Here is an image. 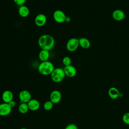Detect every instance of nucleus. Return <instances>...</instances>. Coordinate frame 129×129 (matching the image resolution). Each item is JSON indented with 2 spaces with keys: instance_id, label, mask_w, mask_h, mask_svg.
Returning <instances> with one entry per match:
<instances>
[{
  "instance_id": "nucleus-14",
  "label": "nucleus",
  "mask_w": 129,
  "mask_h": 129,
  "mask_svg": "<svg viewBox=\"0 0 129 129\" xmlns=\"http://www.w3.org/2000/svg\"><path fill=\"white\" fill-rule=\"evenodd\" d=\"M13 94L10 90H6L3 92L2 95V98L4 102L8 103L13 100Z\"/></svg>"
},
{
  "instance_id": "nucleus-24",
  "label": "nucleus",
  "mask_w": 129,
  "mask_h": 129,
  "mask_svg": "<svg viewBox=\"0 0 129 129\" xmlns=\"http://www.w3.org/2000/svg\"><path fill=\"white\" fill-rule=\"evenodd\" d=\"M8 104H9V105H10V106L12 108H13V107H14L15 106L16 103L15 101L14 100H13L11 101L10 102H9L8 103Z\"/></svg>"
},
{
  "instance_id": "nucleus-20",
  "label": "nucleus",
  "mask_w": 129,
  "mask_h": 129,
  "mask_svg": "<svg viewBox=\"0 0 129 129\" xmlns=\"http://www.w3.org/2000/svg\"><path fill=\"white\" fill-rule=\"evenodd\" d=\"M62 62L63 64L65 67V66H68L71 65V62H72V60H71V59L70 57L65 56L62 58Z\"/></svg>"
},
{
  "instance_id": "nucleus-9",
  "label": "nucleus",
  "mask_w": 129,
  "mask_h": 129,
  "mask_svg": "<svg viewBox=\"0 0 129 129\" xmlns=\"http://www.w3.org/2000/svg\"><path fill=\"white\" fill-rule=\"evenodd\" d=\"M112 18L117 21H121L125 18V13L120 9H116L112 13Z\"/></svg>"
},
{
  "instance_id": "nucleus-2",
  "label": "nucleus",
  "mask_w": 129,
  "mask_h": 129,
  "mask_svg": "<svg viewBox=\"0 0 129 129\" xmlns=\"http://www.w3.org/2000/svg\"><path fill=\"white\" fill-rule=\"evenodd\" d=\"M54 69V66L53 64L48 60L41 62L38 65L37 68L38 72L43 76L50 75Z\"/></svg>"
},
{
  "instance_id": "nucleus-18",
  "label": "nucleus",
  "mask_w": 129,
  "mask_h": 129,
  "mask_svg": "<svg viewBox=\"0 0 129 129\" xmlns=\"http://www.w3.org/2000/svg\"><path fill=\"white\" fill-rule=\"evenodd\" d=\"M18 110L19 112L22 114L26 113L29 110L28 104L27 103L22 102L20 104L18 107Z\"/></svg>"
},
{
  "instance_id": "nucleus-16",
  "label": "nucleus",
  "mask_w": 129,
  "mask_h": 129,
  "mask_svg": "<svg viewBox=\"0 0 129 129\" xmlns=\"http://www.w3.org/2000/svg\"><path fill=\"white\" fill-rule=\"evenodd\" d=\"M50 57L49 51L44 49H41L38 54V57L41 62L48 61Z\"/></svg>"
},
{
  "instance_id": "nucleus-17",
  "label": "nucleus",
  "mask_w": 129,
  "mask_h": 129,
  "mask_svg": "<svg viewBox=\"0 0 129 129\" xmlns=\"http://www.w3.org/2000/svg\"><path fill=\"white\" fill-rule=\"evenodd\" d=\"M79 46L83 49H88L91 46L90 40L86 37H81L79 39Z\"/></svg>"
},
{
  "instance_id": "nucleus-19",
  "label": "nucleus",
  "mask_w": 129,
  "mask_h": 129,
  "mask_svg": "<svg viewBox=\"0 0 129 129\" xmlns=\"http://www.w3.org/2000/svg\"><path fill=\"white\" fill-rule=\"evenodd\" d=\"M53 103L50 100H48L44 102L43 104V108L45 110L49 111L53 108Z\"/></svg>"
},
{
  "instance_id": "nucleus-26",
  "label": "nucleus",
  "mask_w": 129,
  "mask_h": 129,
  "mask_svg": "<svg viewBox=\"0 0 129 129\" xmlns=\"http://www.w3.org/2000/svg\"><path fill=\"white\" fill-rule=\"evenodd\" d=\"M20 129H27V128H24V127H23V128H20Z\"/></svg>"
},
{
  "instance_id": "nucleus-22",
  "label": "nucleus",
  "mask_w": 129,
  "mask_h": 129,
  "mask_svg": "<svg viewBox=\"0 0 129 129\" xmlns=\"http://www.w3.org/2000/svg\"><path fill=\"white\" fill-rule=\"evenodd\" d=\"M13 1L17 5L20 7L24 5L26 2V0H13Z\"/></svg>"
},
{
  "instance_id": "nucleus-5",
  "label": "nucleus",
  "mask_w": 129,
  "mask_h": 129,
  "mask_svg": "<svg viewBox=\"0 0 129 129\" xmlns=\"http://www.w3.org/2000/svg\"><path fill=\"white\" fill-rule=\"evenodd\" d=\"M67 16L64 12L60 10H55L53 14V18L54 20L57 23H63L65 22Z\"/></svg>"
},
{
  "instance_id": "nucleus-11",
  "label": "nucleus",
  "mask_w": 129,
  "mask_h": 129,
  "mask_svg": "<svg viewBox=\"0 0 129 129\" xmlns=\"http://www.w3.org/2000/svg\"><path fill=\"white\" fill-rule=\"evenodd\" d=\"M63 70L66 76L70 78L75 77L77 74V70L76 68L72 64L65 66L63 68Z\"/></svg>"
},
{
  "instance_id": "nucleus-8",
  "label": "nucleus",
  "mask_w": 129,
  "mask_h": 129,
  "mask_svg": "<svg viewBox=\"0 0 129 129\" xmlns=\"http://www.w3.org/2000/svg\"><path fill=\"white\" fill-rule=\"evenodd\" d=\"M12 108L7 103H2L0 104V116H7L11 113Z\"/></svg>"
},
{
  "instance_id": "nucleus-25",
  "label": "nucleus",
  "mask_w": 129,
  "mask_h": 129,
  "mask_svg": "<svg viewBox=\"0 0 129 129\" xmlns=\"http://www.w3.org/2000/svg\"><path fill=\"white\" fill-rule=\"evenodd\" d=\"M71 21V18L69 17H68L67 16L66 18V20H65V22H67V23H69Z\"/></svg>"
},
{
  "instance_id": "nucleus-1",
  "label": "nucleus",
  "mask_w": 129,
  "mask_h": 129,
  "mask_svg": "<svg viewBox=\"0 0 129 129\" xmlns=\"http://www.w3.org/2000/svg\"><path fill=\"white\" fill-rule=\"evenodd\" d=\"M38 44L41 49L50 51L54 46L55 40L51 35L48 34H44L39 37Z\"/></svg>"
},
{
  "instance_id": "nucleus-3",
  "label": "nucleus",
  "mask_w": 129,
  "mask_h": 129,
  "mask_svg": "<svg viewBox=\"0 0 129 129\" xmlns=\"http://www.w3.org/2000/svg\"><path fill=\"white\" fill-rule=\"evenodd\" d=\"M66 76L63 69L61 68H54L50 74V78L52 81L57 83L62 82Z\"/></svg>"
},
{
  "instance_id": "nucleus-4",
  "label": "nucleus",
  "mask_w": 129,
  "mask_h": 129,
  "mask_svg": "<svg viewBox=\"0 0 129 129\" xmlns=\"http://www.w3.org/2000/svg\"><path fill=\"white\" fill-rule=\"evenodd\" d=\"M79 46V39L71 38L69 39L66 43V48L70 52H74Z\"/></svg>"
},
{
  "instance_id": "nucleus-10",
  "label": "nucleus",
  "mask_w": 129,
  "mask_h": 129,
  "mask_svg": "<svg viewBox=\"0 0 129 129\" xmlns=\"http://www.w3.org/2000/svg\"><path fill=\"white\" fill-rule=\"evenodd\" d=\"M50 100L53 104L59 103L61 99V94L58 90H53L50 94Z\"/></svg>"
},
{
  "instance_id": "nucleus-23",
  "label": "nucleus",
  "mask_w": 129,
  "mask_h": 129,
  "mask_svg": "<svg viewBox=\"0 0 129 129\" xmlns=\"http://www.w3.org/2000/svg\"><path fill=\"white\" fill-rule=\"evenodd\" d=\"M64 129H78V127L75 124L70 123L67 125Z\"/></svg>"
},
{
  "instance_id": "nucleus-6",
  "label": "nucleus",
  "mask_w": 129,
  "mask_h": 129,
  "mask_svg": "<svg viewBox=\"0 0 129 129\" xmlns=\"http://www.w3.org/2000/svg\"><path fill=\"white\" fill-rule=\"evenodd\" d=\"M46 22L47 17L43 14H39L34 18V23L39 27H41L44 26L46 23Z\"/></svg>"
},
{
  "instance_id": "nucleus-15",
  "label": "nucleus",
  "mask_w": 129,
  "mask_h": 129,
  "mask_svg": "<svg viewBox=\"0 0 129 129\" xmlns=\"http://www.w3.org/2000/svg\"><path fill=\"white\" fill-rule=\"evenodd\" d=\"M18 14L22 18H26L30 14V10L29 8L24 5L20 6L18 9Z\"/></svg>"
},
{
  "instance_id": "nucleus-13",
  "label": "nucleus",
  "mask_w": 129,
  "mask_h": 129,
  "mask_svg": "<svg viewBox=\"0 0 129 129\" xmlns=\"http://www.w3.org/2000/svg\"><path fill=\"white\" fill-rule=\"evenodd\" d=\"M29 110L31 111H36L37 110L40 106V102L38 100L35 99H31L27 103Z\"/></svg>"
},
{
  "instance_id": "nucleus-7",
  "label": "nucleus",
  "mask_w": 129,
  "mask_h": 129,
  "mask_svg": "<svg viewBox=\"0 0 129 129\" xmlns=\"http://www.w3.org/2000/svg\"><path fill=\"white\" fill-rule=\"evenodd\" d=\"M19 98L21 103H28L31 99V94L27 90L21 91L19 94Z\"/></svg>"
},
{
  "instance_id": "nucleus-12",
  "label": "nucleus",
  "mask_w": 129,
  "mask_h": 129,
  "mask_svg": "<svg viewBox=\"0 0 129 129\" xmlns=\"http://www.w3.org/2000/svg\"><path fill=\"white\" fill-rule=\"evenodd\" d=\"M108 95L110 98L116 99L120 97V93L117 88L112 87L109 89L108 91Z\"/></svg>"
},
{
  "instance_id": "nucleus-21",
  "label": "nucleus",
  "mask_w": 129,
  "mask_h": 129,
  "mask_svg": "<svg viewBox=\"0 0 129 129\" xmlns=\"http://www.w3.org/2000/svg\"><path fill=\"white\" fill-rule=\"evenodd\" d=\"M122 119L125 124L129 125V112L125 113L122 116Z\"/></svg>"
}]
</instances>
